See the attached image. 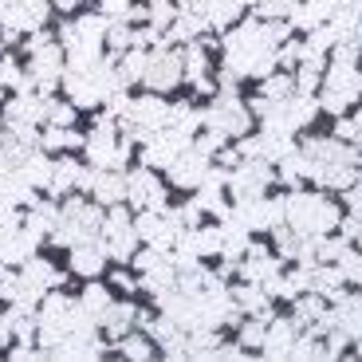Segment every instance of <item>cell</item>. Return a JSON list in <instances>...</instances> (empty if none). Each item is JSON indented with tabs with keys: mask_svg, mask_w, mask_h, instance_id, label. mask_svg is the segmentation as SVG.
Returning <instances> with one entry per match:
<instances>
[{
	"mask_svg": "<svg viewBox=\"0 0 362 362\" xmlns=\"http://www.w3.org/2000/svg\"><path fill=\"white\" fill-rule=\"evenodd\" d=\"M284 205H288V225L299 228L303 236H315V233H331V228L343 221V213H339L335 201H327L323 193H291V197H284Z\"/></svg>",
	"mask_w": 362,
	"mask_h": 362,
	"instance_id": "1",
	"label": "cell"
},
{
	"mask_svg": "<svg viewBox=\"0 0 362 362\" xmlns=\"http://www.w3.org/2000/svg\"><path fill=\"white\" fill-rule=\"evenodd\" d=\"M205 127L221 130L225 138H240L252 127V110H248V103L236 99V95H217V103L205 107Z\"/></svg>",
	"mask_w": 362,
	"mask_h": 362,
	"instance_id": "2",
	"label": "cell"
},
{
	"mask_svg": "<svg viewBox=\"0 0 362 362\" xmlns=\"http://www.w3.org/2000/svg\"><path fill=\"white\" fill-rule=\"evenodd\" d=\"M272 177H276V170H272L268 158H252L248 165H236V170L228 173V193H233L236 201L264 197V189L272 185Z\"/></svg>",
	"mask_w": 362,
	"mask_h": 362,
	"instance_id": "3",
	"label": "cell"
},
{
	"mask_svg": "<svg viewBox=\"0 0 362 362\" xmlns=\"http://www.w3.org/2000/svg\"><path fill=\"white\" fill-rule=\"evenodd\" d=\"M189 146V134L177 127H162L154 130V138L150 142H142V165H150V170H170V162Z\"/></svg>",
	"mask_w": 362,
	"mask_h": 362,
	"instance_id": "4",
	"label": "cell"
},
{
	"mask_svg": "<svg viewBox=\"0 0 362 362\" xmlns=\"http://www.w3.org/2000/svg\"><path fill=\"white\" fill-rule=\"evenodd\" d=\"M127 201L134 209H158V213L165 209V185L150 165H138L127 173Z\"/></svg>",
	"mask_w": 362,
	"mask_h": 362,
	"instance_id": "5",
	"label": "cell"
},
{
	"mask_svg": "<svg viewBox=\"0 0 362 362\" xmlns=\"http://www.w3.org/2000/svg\"><path fill=\"white\" fill-rule=\"evenodd\" d=\"M52 0H0V24L16 28V32H36L44 28Z\"/></svg>",
	"mask_w": 362,
	"mask_h": 362,
	"instance_id": "6",
	"label": "cell"
},
{
	"mask_svg": "<svg viewBox=\"0 0 362 362\" xmlns=\"http://www.w3.org/2000/svg\"><path fill=\"white\" fill-rule=\"evenodd\" d=\"M142 83L150 90H170L181 83V55L170 52V47H154L150 52V64H146V75Z\"/></svg>",
	"mask_w": 362,
	"mask_h": 362,
	"instance_id": "7",
	"label": "cell"
},
{
	"mask_svg": "<svg viewBox=\"0 0 362 362\" xmlns=\"http://www.w3.org/2000/svg\"><path fill=\"white\" fill-rule=\"evenodd\" d=\"M209 154H201L197 146H185V150H181L177 158H173L170 162V181L173 185H181V189H197L201 181H205V173H209Z\"/></svg>",
	"mask_w": 362,
	"mask_h": 362,
	"instance_id": "8",
	"label": "cell"
},
{
	"mask_svg": "<svg viewBox=\"0 0 362 362\" xmlns=\"http://www.w3.org/2000/svg\"><path fill=\"white\" fill-rule=\"evenodd\" d=\"M20 122H47V95H40V90H16L4 103V127H20Z\"/></svg>",
	"mask_w": 362,
	"mask_h": 362,
	"instance_id": "9",
	"label": "cell"
},
{
	"mask_svg": "<svg viewBox=\"0 0 362 362\" xmlns=\"http://www.w3.org/2000/svg\"><path fill=\"white\" fill-rule=\"evenodd\" d=\"M134 233H138V240H146V245L173 248V240H177L181 228L173 225L165 213H158V209H142V213L134 217Z\"/></svg>",
	"mask_w": 362,
	"mask_h": 362,
	"instance_id": "10",
	"label": "cell"
},
{
	"mask_svg": "<svg viewBox=\"0 0 362 362\" xmlns=\"http://www.w3.org/2000/svg\"><path fill=\"white\" fill-rule=\"evenodd\" d=\"M323 87L335 90V95H343L346 103H354L362 95V71L358 64H346V59H331L323 71Z\"/></svg>",
	"mask_w": 362,
	"mask_h": 362,
	"instance_id": "11",
	"label": "cell"
},
{
	"mask_svg": "<svg viewBox=\"0 0 362 362\" xmlns=\"http://www.w3.org/2000/svg\"><path fill=\"white\" fill-rule=\"evenodd\" d=\"M127 118H134V122H142V127H150V130H162L165 122H170V103L162 99V90H150V95L130 103Z\"/></svg>",
	"mask_w": 362,
	"mask_h": 362,
	"instance_id": "12",
	"label": "cell"
},
{
	"mask_svg": "<svg viewBox=\"0 0 362 362\" xmlns=\"http://www.w3.org/2000/svg\"><path fill=\"white\" fill-rule=\"evenodd\" d=\"M103 268H107V252H103L99 236H90V240H83V245L71 248V272L75 276L95 280V276H103Z\"/></svg>",
	"mask_w": 362,
	"mask_h": 362,
	"instance_id": "13",
	"label": "cell"
},
{
	"mask_svg": "<svg viewBox=\"0 0 362 362\" xmlns=\"http://www.w3.org/2000/svg\"><path fill=\"white\" fill-rule=\"evenodd\" d=\"M299 331H303V327H299L296 319H276L272 331L264 335V343H260V354H264V358H288L291 343L299 339Z\"/></svg>",
	"mask_w": 362,
	"mask_h": 362,
	"instance_id": "14",
	"label": "cell"
},
{
	"mask_svg": "<svg viewBox=\"0 0 362 362\" xmlns=\"http://www.w3.org/2000/svg\"><path fill=\"white\" fill-rule=\"evenodd\" d=\"M339 8H343V0H303V4H296L288 12V20H291V28H308L311 32L315 24H327Z\"/></svg>",
	"mask_w": 362,
	"mask_h": 362,
	"instance_id": "15",
	"label": "cell"
},
{
	"mask_svg": "<svg viewBox=\"0 0 362 362\" xmlns=\"http://www.w3.org/2000/svg\"><path fill=\"white\" fill-rule=\"evenodd\" d=\"M276 272H280V260H276V256H272L264 245H252V240H248L245 260H240V276H245V280L264 284L268 276H276Z\"/></svg>",
	"mask_w": 362,
	"mask_h": 362,
	"instance_id": "16",
	"label": "cell"
},
{
	"mask_svg": "<svg viewBox=\"0 0 362 362\" xmlns=\"http://www.w3.org/2000/svg\"><path fill=\"white\" fill-rule=\"evenodd\" d=\"M134 315H138V308L130 303V299H127V303H122V299H110V308L99 315V327L107 331L110 343H118L122 335H130V323H134Z\"/></svg>",
	"mask_w": 362,
	"mask_h": 362,
	"instance_id": "17",
	"label": "cell"
},
{
	"mask_svg": "<svg viewBox=\"0 0 362 362\" xmlns=\"http://www.w3.org/2000/svg\"><path fill=\"white\" fill-rule=\"evenodd\" d=\"M90 193H95L99 205H118V201H127V170H99Z\"/></svg>",
	"mask_w": 362,
	"mask_h": 362,
	"instance_id": "18",
	"label": "cell"
},
{
	"mask_svg": "<svg viewBox=\"0 0 362 362\" xmlns=\"http://www.w3.org/2000/svg\"><path fill=\"white\" fill-rule=\"evenodd\" d=\"M99 245H103V252H107L110 260H134V252H138V233H134V225L115 228V233H99Z\"/></svg>",
	"mask_w": 362,
	"mask_h": 362,
	"instance_id": "19",
	"label": "cell"
},
{
	"mask_svg": "<svg viewBox=\"0 0 362 362\" xmlns=\"http://www.w3.org/2000/svg\"><path fill=\"white\" fill-rule=\"evenodd\" d=\"M87 158H90V165H95V170H107L110 162H115V150H118V134L115 130H90V138L87 142Z\"/></svg>",
	"mask_w": 362,
	"mask_h": 362,
	"instance_id": "20",
	"label": "cell"
},
{
	"mask_svg": "<svg viewBox=\"0 0 362 362\" xmlns=\"http://www.w3.org/2000/svg\"><path fill=\"white\" fill-rule=\"evenodd\" d=\"M36 201V189L28 185L16 173H0V209H16V205H32Z\"/></svg>",
	"mask_w": 362,
	"mask_h": 362,
	"instance_id": "21",
	"label": "cell"
},
{
	"mask_svg": "<svg viewBox=\"0 0 362 362\" xmlns=\"http://www.w3.org/2000/svg\"><path fill=\"white\" fill-rule=\"evenodd\" d=\"M343 272L335 268V264H311V284H308V291H315V296H323V299H335L339 291H343Z\"/></svg>",
	"mask_w": 362,
	"mask_h": 362,
	"instance_id": "22",
	"label": "cell"
},
{
	"mask_svg": "<svg viewBox=\"0 0 362 362\" xmlns=\"http://www.w3.org/2000/svg\"><path fill=\"white\" fill-rule=\"evenodd\" d=\"M55 221H59V205H55V201H32V213L24 217V228L36 236V240H44L55 228Z\"/></svg>",
	"mask_w": 362,
	"mask_h": 362,
	"instance_id": "23",
	"label": "cell"
},
{
	"mask_svg": "<svg viewBox=\"0 0 362 362\" xmlns=\"http://www.w3.org/2000/svg\"><path fill=\"white\" fill-rule=\"evenodd\" d=\"M52 158L47 154H40V150H32V154L24 158V165H20V177L32 185V189H47L52 185Z\"/></svg>",
	"mask_w": 362,
	"mask_h": 362,
	"instance_id": "24",
	"label": "cell"
},
{
	"mask_svg": "<svg viewBox=\"0 0 362 362\" xmlns=\"http://www.w3.org/2000/svg\"><path fill=\"white\" fill-rule=\"evenodd\" d=\"M79 173H83V165L75 162V158H59V162L52 165V197H59V193H71L75 185H79Z\"/></svg>",
	"mask_w": 362,
	"mask_h": 362,
	"instance_id": "25",
	"label": "cell"
},
{
	"mask_svg": "<svg viewBox=\"0 0 362 362\" xmlns=\"http://www.w3.org/2000/svg\"><path fill=\"white\" fill-rule=\"evenodd\" d=\"M146 64H150V52L146 47H127L122 59H118V83L127 87V83H138L146 75Z\"/></svg>",
	"mask_w": 362,
	"mask_h": 362,
	"instance_id": "26",
	"label": "cell"
},
{
	"mask_svg": "<svg viewBox=\"0 0 362 362\" xmlns=\"http://www.w3.org/2000/svg\"><path fill=\"white\" fill-rule=\"evenodd\" d=\"M110 299H115V296H110V288H107V284H99V276H95V280H87V288L79 291V308L99 319L103 311L110 308Z\"/></svg>",
	"mask_w": 362,
	"mask_h": 362,
	"instance_id": "27",
	"label": "cell"
},
{
	"mask_svg": "<svg viewBox=\"0 0 362 362\" xmlns=\"http://www.w3.org/2000/svg\"><path fill=\"white\" fill-rule=\"evenodd\" d=\"M32 154L20 138H12V134H0V173H16L20 165H24V158Z\"/></svg>",
	"mask_w": 362,
	"mask_h": 362,
	"instance_id": "28",
	"label": "cell"
},
{
	"mask_svg": "<svg viewBox=\"0 0 362 362\" xmlns=\"http://www.w3.org/2000/svg\"><path fill=\"white\" fill-rule=\"evenodd\" d=\"M165 127H177V130H185V134H197L201 127H205V110H197V107H189V103H177V107H170V122Z\"/></svg>",
	"mask_w": 362,
	"mask_h": 362,
	"instance_id": "29",
	"label": "cell"
},
{
	"mask_svg": "<svg viewBox=\"0 0 362 362\" xmlns=\"http://www.w3.org/2000/svg\"><path fill=\"white\" fill-rule=\"evenodd\" d=\"M272 240H276V252L284 256V260H299V252H303V233L299 228H291V225H276L272 228Z\"/></svg>",
	"mask_w": 362,
	"mask_h": 362,
	"instance_id": "30",
	"label": "cell"
},
{
	"mask_svg": "<svg viewBox=\"0 0 362 362\" xmlns=\"http://www.w3.org/2000/svg\"><path fill=\"white\" fill-rule=\"evenodd\" d=\"M291 90H296V75H288V71H272V75H264V79H260V95H264V99H272V103L288 99Z\"/></svg>",
	"mask_w": 362,
	"mask_h": 362,
	"instance_id": "31",
	"label": "cell"
},
{
	"mask_svg": "<svg viewBox=\"0 0 362 362\" xmlns=\"http://www.w3.org/2000/svg\"><path fill=\"white\" fill-rule=\"evenodd\" d=\"M323 296H315V291H303V296H296V311H291V319H296L299 327H311L319 315H323Z\"/></svg>",
	"mask_w": 362,
	"mask_h": 362,
	"instance_id": "32",
	"label": "cell"
},
{
	"mask_svg": "<svg viewBox=\"0 0 362 362\" xmlns=\"http://www.w3.org/2000/svg\"><path fill=\"white\" fill-rule=\"evenodd\" d=\"M40 146H44V150H75V146H83V138L75 134L71 127H47L44 134H40Z\"/></svg>",
	"mask_w": 362,
	"mask_h": 362,
	"instance_id": "33",
	"label": "cell"
},
{
	"mask_svg": "<svg viewBox=\"0 0 362 362\" xmlns=\"http://www.w3.org/2000/svg\"><path fill=\"white\" fill-rule=\"evenodd\" d=\"M118 354L122 358H154V339L150 335H122L118 339Z\"/></svg>",
	"mask_w": 362,
	"mask_h": 362,
	"instance_id": "34",
	"label": "cell"
},
{
	"mask_svg": "<svg viewBox=\"0 0 362 362\" xmlns=\"http://www.w3.org/2000/svg\"><path fill=\"white\" fill-rule=\"evenodd\" d=\"M107 44L115 47L118 55L127 52V47H134V28H130V20H110L107 24Z\"/></svg>",
	"mask_w": 362,
	"mask_h": 362,
	"instance_id": "35",
	"label": "cell"
},
{
	"mask_svg": "<svg viewBox=\"0 0 362 362\" xmlns=\"http://www.w3.org/2000/svg\"><path fill=\"white\" fill-rule=\"evenodd\" d=\"M75 103L71 99H47V122H52V127H75Z\"/></svg>",
	"mask_w": 362,
	"mask_h": 362,
	"instance_id": "36",
	"label": "cell"
},
{
	"mask_svg": "<svg viewBox=\"0 0 362 362\" xmlns=\"http://www.w3.org/2000/svg\"><path fill=\"white\" fill-rule=\"evenodd\" d=\"M20 291H24L20 272H12V264H0V299L12 303V299H20Z\"/></svg>",
	"mask_w": 362,
	"mask_h": 362,
	"instance_id": "37",
	"label": "cell"
},
{
	"mask_svg": "<svg viewBox=\"0 0 362 362\" xmlns=\"http://www.w3.org/2000/svg\"><path fill=\"white\" fill-rule=\"evenodd\" d=\"M173 20H177V4H173V0H150V24L165 32Z\"/></svg>",
	"mask_w": 362,
	"mask_h": 362,
	"instance_id": "38",
	"label": "cell"
},
{
	"mask_svg": "<svg viewBox=\"0 0 362 362\" xmlns=\"http://www.w3.org/2000/svg\"><path fill=\"white\" fill-rule=\"evenodd\" d=\"M335 268L343 272L346 284H362V252H351V248H346V252L335 260Z\"/></svg>",
	"mask_w": 362,
	"mask_h": 362,
	"instance_id": "39",
	"label": "cell"
},
{
	"mask_svg": "<svg viewBox=\"0 0 362 362\" xmlns=\"http://www.w3.org/2000/svg\"><path fill=\"white\" fill-rule=\"evenodd\" d=\"M264 335H268V331H264V319H260V315H256V319H248V323H245V327H240V339H236V343L245 346V351H248V346H256V351H260V343H264Z\"/></svg>",
	"mask_w": 362,
	"mask_h": 362,
	"instance_id": "40",
	"label": "cell"
},
{
	"mask_svg": "<svg viewBox=\"0 0 362 362\" xmlns=\"http://www.w3.org/2000/svg\"><path fill=\"white\" fill-rule=\"evenodd\" d=\"M146 335H150V339H158V343H165L170 335H177V323H173L170 315H162V319H150V327H146Z\"/></svg>",
	"mask_w": 362,
	"mask_h": 362,
	"instance_id": "41",
	"label": "cell"
},
{
	"mask_svg": "<svg viewBox=\"0 0 362 362\" xmlns=\"http://www.w3.org/2000/svg\"><path fill=\"white\" fill-rule=\"evenodd\" d=\"M343 201H346V217H358L362 221V177L343 189Z\"/></svg>",
	"mask_w": 362,
	"mask_h": 362,
	"instance_id": "42",
	"label": "cell"
},
{
	"mask_svg": "<svg viewBox=\"0 0 362 362\" xmlns=\"http://www.w3.org/2000/svg\"><path fill=\"white\" fill-rule=\"evenodd\" d=\"M201 150V154H217L221 146H225V134H221V130H209L205 127V134H197V142H193Z\"/></svg>",
	"mask_w": 362,
	"mask_h": 362,
	"instance_id": "43",
	"label": "cell"
},
{
	"mask_svg": "<svg viewBox=\"0 0 362 362\" xmlns=\"http://www.w3.org/2000/svg\"><path fill=\"white\" fill-rule=\"evenodd\" d=\"M299 59H303V44H284V47H276V64H280V67H296Z\"/></svg>",
	"mask_w": 362,
	"mask_h": 362,
	"instance_id": "44",
	"label": "cell"
},
{
	"mask_svg": "<svg viewBox=\"0 0 362 362\" xmlns=\"http://www.w3.org/2000/svg\"><path fill=\"white\" fill-rule=\"evenodd\" d=\"M130 103H134V99H130V95H122V87H118L115 95L107 99V110H110L115 118H127V115H130Z\"/></svg>",
	"mask_w": 362,
	"mask_h": 362,
	"instance_id": "45",
	"label": "cell"
},
{
	"mask_svg": "<svg viewBox=\"0 0 362 362\" xmlns=\"http://www.w3.org/2000/svg\"><path fill=\"white\" fill-rule=\"evenodd\" d=\"M103 16L107 20H127L130 16V0H103Z\"/></svg>",
	"mask_w": 362,
	"mask_h": 362,
	"instance_id": "46",
	"label": "cell"
},
{
	"mask_svg": "<svg viewBox=\"0 0 362 362\" xmlns=\"http://www.w3.org/2000/svg\"><path fill=\"white\" fill-rule=\"evenodd\" d=\"M335 138H343V142H362V127L358 122H346V118H339V127H335Z\"/></svg>",
	"mask_w": 362,
	"mask_h": 362,
	"instance_id": "47",
	"label": "cell"
},
{
	"mask_svg": "<svg viewBox=\"0 0 362 362\" xmlns=\"http://www.w3.org/2000/svg\"><path fill=\"white\" fill-rule=\"evenodd\" d=\"M319 107L331 110V115H343V110L351 107V103H346L343 95H335V90H327V87H323V99H319Z\"/></svg>",
	"mask_w": 362,
	"mask_h": 362,
	"instance_id": "48",
	"label": "cell"
},
{
	"mask_svg": "<svg viewBox=\"0 0 362 362\" xmlns=\"http://www.w3.org/2000/svg\"><path fill=\"white\" fill-rule=\"evenodd\" d=\"M47 44H52V36H47L44 28H36V32H28V40H24V52H28V55H36L40 47H47Z\"/></svg>",
	"mask_w": 362,
	"mask_h": 362,
	"instance_id": "49",
	"label": "cell"
},
{
	"mask_svg": "<svg viewBox=\"0 0 362 362\" xmlns=\"http://www.w3.org/2000/svg\"><path fill=\"white\" fill-rule=\"evenodd\" d=\"M115 288H122V291H138V288H142V280H134V276H130L127 268H118V272H115Z\"/></svg>",
	"mask_w": 362,
	"mask_h": 362,
	"instance_id": "50",
	"label": "cell"
},
{
	"mask_svg": "<svg viewBox=\"0 0 362 362\" xmlns=\"http://www.w3.org/2000/svg\"><path fill=\"white\" fill-rule=\"evenodd\" d=\"M346 44H354V47L362 52V16L354 20V28H351V36H346Z\"/></svg>",
	"mask_w": 362,
	"mask_h": 362,
	"instance_id": "51",
	"label": "cell"
},
{
	"mask_svg": "<svg viewBox=\"0 0 362 362\" xmlns=\"http://www.w3.org/2000/svg\"><path fill=\"white\" fill-rule=\"evenodd\" d=\"M4 343H12V323H8V315H0V346Z\"/></svg>",
	"mask_w": 362,
	"mask_h": 362,
	"instance_id": "52",
	"label": "cell"
},
{
	"mask_svg": "<svg viewBox=\"0 0 362 362\" xmlns=\"http://www.w3.org/2000/svg\"><path fill=\"white\" fill-rule=\"evenodd\" d=\"M52 8H59V12H75V8H79V0H52Z\"/></svg>",
	"mask_w": 362,
	"mask_h": 362,
	"instance_id": "53",
	"label": "cell"
},
{
	"mask_svg": "<svg viewBox=\"0 0 362 362\" xmlns=\"http://www.w3.org/2000/svg\"><path fill=\"white\" fill-rule=\"evenodd\" d=\"M343 4H351V8H354V12H358V16H362V0H343Z\"/></svg>",
	"mask_w": 362,
	"mask_h": 362,
	"instance_id": "54",
	"label": "cell"
},
{
	"mask_svg": "<svg viewBox=\"0 0 362 362\" xmlns=\"http://www.w3.org/2000/svg\"><path fill=\"white\" fill-rule=\"evenodd\" d=\"M4 90H8V87H4V83H0V99H4Z\"/></svg>",
	"mask_w": 362,
	"mask_h": 362,
	"instance_id": "55",
	"label": "cell"
},
{
	"mask_svg": "<svg viewBox=\"0 0 362 362\" xmlns=\"http://www.w3.org/2000/svg\"><path fill=\"white\" fill-rule=\"evenodd\" d=\"M0 134H4V127H0Z\"/></svg>",
	"mask_w": 362,
	"mask_h": 362,
	"instance_id": "56",
	"label": "cell"
}]
</instances>
